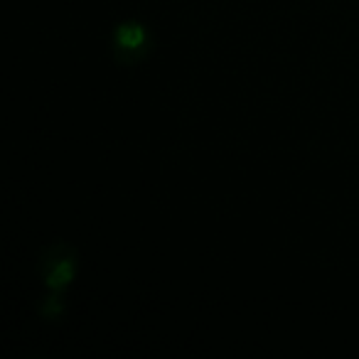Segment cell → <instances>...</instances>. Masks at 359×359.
Listing matches in <instances>:
<instances>
[{
    "instance_id": "cell-1",
    "label": "cell",
    "mask_w": 359,
    "mask_h": 359,
    "mask_svg": "<svg viewBox=\"0 0 359 359\" xmlns=\"http://www.w3.org/2000/svg\"><path fill=\"white\" fill-rule=\"evenodd\" d=\"M153 52V32L140 20H123L116 22L111 32V55L116 65L135 67L143 65Z\"/></svg>"
},
{
    "instance_id": "cell-2",
    "label": "cell",
    "mask_w": 359,
    "mask_h": 359,
    "mask_svg": "<svg viewBox=\"0 0 359 359\" xmlns=\"http://www.w3.org/2000/svg\"><path fill=\"white\" fill-rule=\"evenodd\" d=\"M79 273V254L67 241H55L40 256V276L47 290L65 293Z\"/></svg>"
},
{
    "instance_id": "cell-3",
    "label": "cell",
    "mask_w": 359,
    "mask_h": 359,
    "mask_svg": "<svg viewBox=\"0 0 359 359\" xmlns=\"http://www.w3.org/2000/svg\"><path fill=\"white\" fill-rule=\"evenodd\" d=\"M65 313H67L65 293H55V290H50V295L40 300V315L45 320H50V323L62 320L65 318Z\"/></svg>"
}]
</instances>
